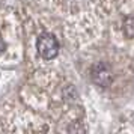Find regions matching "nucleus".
<instances>
[{
  "instance_id": "nucleus-1",
  "label": "nucleus",
  "mask_w": 134,
  "mask_h": 134,
  "mask_svg": "<svg viewBox=\"0 0 134 134\" xmlns=\"http://www.w3.org/2000/svg\"><path fill=\"white\" fill-rule=\"evenodd\" d=\"M38 51L44 59H54L59 54V42L51 33H44L38 39Z\"/></svg>"
},
{
  "instance_id": "nucleus-2",
  "label": "nucleus",
  "mask_w": 134,
  "mask_h": 134,
  "mask_svg": "<svg viewBox=\"0 0 134 134\" xmlns=\"http://www.w3.org/2000/svg\"><path fill=\"white\" fill-rule=\"evenodd\" d=\"M91 79L97 86L107 87L111 83V69L109 68V65L98 62L91 68Z\"/></svg>"
},
{
  "instance_id": "nucleus-3",
  "label": "nucleus",
  "mask_w": 134,
  "mask_h": 134,
  "mask_svg": "<svg viewBox=\"0 0 134 134\" xmlns=\"http://www.w3.org/2000/svg\"><path fill=\"white\" fill-rule=\"evenodd\" d=\"M5 48H6V44H5V41H3V38H2V33H0V54L5 51Z\"/></svg>"
}]
</instances>
